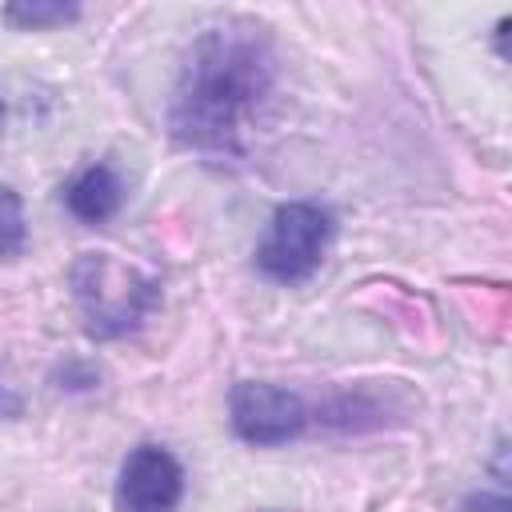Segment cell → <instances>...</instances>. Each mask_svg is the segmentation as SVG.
<instances>
[{
    "instance_id": "1",
    "label": "cell",
    "mask_w": 512,
    "mask_h": 512,
    "mask_svg": "<svg viewBox=\"0 0 512 512\" xmlns=\"http://www.w3.org/2000/svg\"><path fill=\"white\" fill-rule=\"evenodd\" d=\"M276 92V52L268 28L228 16L204 28L172 88L168 128L180 148L208 160H240Z\"/></svg>"
},
{
    "instance_id": "2",
    "label": "cell",
    "mask_w": 512,
    "mask_h": 512,
    "mask_svg": "<svg viewBox=\"0 0 512 512\" xmlns=\"http://www.w3.org/2000/svg\"><path fill=\"white\" fill-rule=\"evenodd\" d=\"M68 280L92 340H120L136 332L160 304V280L112 252H84Z\"/></svg>"
},
{
    "instance_id": "3",
    "label": "cell",
    "mask_w": 512,
    "mask_h": 512,
    "mask_svg": "<svg viewBox=\"0 0 512 512\" xmlns=\"http://www.w3.org/2000/svg\"><path fill=\"white\" fill-rule=\"evenodd\" d=\"M332 236H336L332 208L316 200H288L272 212L256 244V268L276 284H304L328 256Z\"/></svg>"
},
{
    "instance_id": "4",
    "label": "cell",
    "mask_w": 512,
    "mask_h": 512,
    "mask_svg": "<svg viewBox=\"0 0 512 512\" xmlns=\"http://www.w3.org/2000/svg\"><path fill=\"white\" fill-rule=\"evenodd\" d=\"M228 412H232V432L256 448L296 440L312 416L296 392L264 384V380H240L228 396Z\"/></svg>"
},
{
    "instance_id": "5",
    "label": "cell",
    "mask_w": 512,
    "mask_h": 512,
    "mask_svg": "<svg viewBox=\"0 0 512 512\" xmlns=\"http://www.w3.org/2000/svg\"><path fill=\"white\" fill-rule=\"evenodd\" d=\"M184 496V468L160 444H140L128 452L116 476L120 512H176Z\"/></svg>"
},
{
    "instance_id": "6",
    "label": "cell",
    "mask_w": 512,
    "mask_h": 512,
    "mask_svg": "<svg viewBox=\"0 0 512 512\" xmlns=\"http://www.w3.org/2000/svg\"><path fill=\"white\" fill-rule=\"evenodd\" d=\"M124 200V188H120V176L108 168V164H88L80 168L68 188H64V204L68 212L80 220V224H104L116 216Z\"/></svg>"
},
{
    "instance_id": "7",
    "label": "cell",
    "mask_w": 512,
    "mask_h": 512,
    "mask_svg": "<svg viewBox=\"0 0 512 512\" xmlns=\"http://www.w3.org/2000/svg\"><path fill=\"white\" fill-rule=\"evenodd\" d=\"M76 16H80V8L76 4H60V0H16V4H4V20L16 24V28H56V24H68Z\"/></svg>"
},
{
    "instance_id": "8",
    "label": "cell",
    "mask_w": 512,
    "mask_h": 512,
    "mask_svg": "<svg viewBox=\"0 0 512 512\" xmlns=\"http://www.w3.org/2000/svg\"><path fill=\"white\" fill-rule=\"evenodd\" d=\"M24 236H28L24 204L8 184H0V256H16L24 248Z\"/></svg>"
},
{
    "instance_id": "9",
    "label": "cell",
    "mask_w": 512,
    "mask_h": 512,
    "mask_svg": "<svg viewBox=\"0 0 512 512\" xmlns=\"http://www.w3.org/2000/svg\"><path fill=\"white\" fill-rule=\"evenodd\" d=\"M464 512H508V496H496V492H472L464 500Z\"/></svg>"
},
{
    "instance_id": "10",
    "label": "cell",
    "mask_w": 512,
    "mask_h": 512,
    "mask_svg": "<svg viewBox=\"0 0 512 512\" xmlns=\"http://www.w3.org/2000/svg\"><path fill=\"white\" fill-rule=\"evenodd\" d=\"M0 120H4V104H0Z\"/></svg>"
}]
</instances>
